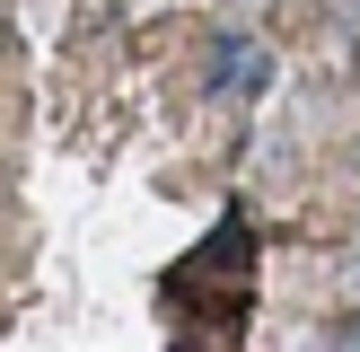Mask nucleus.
Wrapping results in <instances>:
<instances>
[{"label": "nucleus", "instance_id": "1", "mask_svg": "<svg viewBox=\"0 0 360 352\" xmlns=\"http://www.w3.org/2000/svg\"><path fill=\"white\" fill-rule=\"evenodd\" d=\"M273 80V62H264V44H246V35H220L211 44V88H229V97H246V88Z\"/></svg>", "mask_w": 360, "mask_h": 352}]
</instances>
